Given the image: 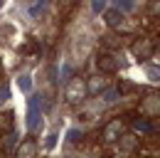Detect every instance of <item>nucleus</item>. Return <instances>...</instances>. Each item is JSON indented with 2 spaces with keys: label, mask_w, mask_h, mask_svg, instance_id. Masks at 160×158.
I'll use <instances>...</instances> for the list:
<instances>
[{
  "label": "nucleus",
  "mask_w": 160,
  "mask_h": 158,
  "mask_svg": "<svg viewBox=\"0 0 160 158\" xmlns=\"http://www.w3.org/2000/svg\"><path fill=\"white\" fill-rule=\"evenodd\" d=\"M108 84H111L108 74H99V77H91L86 82V89H89V94H101L103 89H108Z\"/></svg>",
  "instance_id": "7"
},
{
  "label": "nucleus",
  "mask_w": 160,
  "mask_h": 158,
  "mask_svg": "<svg viewBox=\"0 0 160 158\" xmlns=\"http://www.w3.org/2000/svg\"><path fill=\"white\" fill-rule=\"evenodd\" d=\"M126 131H128V126H126V121H123V118H111V121L103 126L101 138H103V143H116Z\"/></svg>",
  "instance_id": "3"
},
{
  "label": "nucleus",
  "mask_w": 160,
  "mask_h": 158,
  "mask_svg": "<svg viewBox=\"0 0 160 158\" xmlns=\"http://www.w3.org/2000/svg\"><path fill=\"white\" fill-rule=\"evenodd\" d=\"M116 8H118L121 13H128V10L136 8V3H133V0H116Z\"/></svg>",
  "instance_id": "12"
},
{
  "label": "nucleus",
  "mask_w": 160,
  "mask_h": 158,
  "mask_svg": "<svg viewBox=\"0 0 160 158\" xmlns=\"http://www.w3.org/2000/svg\"><path fill=\"white\" fill-rule=\"evenodd\" d=\"M101 15H103L106 25H108L111 30H123V27H126V15L121 13L118 8H108V10H103Z\"/></svg>",
  "instance_id": "5"
},
{
  "label": "nucleus",
  "mask_w": 160,
  "mask_h": 158,
  "mask_svg": "<svg viewBox=\"0 0 160 158\" xmlns=\"http://www.w3.org/2000/svg\"><path fill=\"white\" fill-rule=\"evenodd\" d=\"M42 126V97L40 94H32L30 104H27V129L32 134H37Z\"/></svg>",
  "instance_id": "2"
},
{
  "label": "nucleus",
  "mask_w": 160,
  "mask_h": 158,
  "mask_svg": "<svg viewBox=\"0 0 160 158\" xmlns=\"http://www.w3.org/2000/svg\"><path fill=\"white\" fill-rule=\"evenodd\" d=\"M57 134H54V131H52V134H49V136H47V141H44V146H47V148H49V151H52V148H54V146H57Z\"/></svg>",
  "instance_id": "14"
},
{
  "label": "nucleus",
  "mask_w": 160,
  "mask_h": 158,
  "mask_svg": "<svg viewBox=\"0 0 160 158\" xmlns=\"http://www.w3.org/2000/svg\"><path fill=\"white\" fill-rule=\"evenodd\" d=\"M106 10V0H91V13L94 15H101Z\"/></svg>",
  "instance_id": "13"
},
{
  "label": "nucleus",
  "mask_w": 160,
  "mask_h": 158,
  "mask_svg": "<svg viewBox=\"0 0 160 158\" xmlns=\"http://www.w3.org/2000/svg\"><path fill=\"white\" fill-rule=\"evenodd\" d=\"M22 52H25L27 57L37 59V57H40V45H37V42H27V45L22 47Z\"/></svg>",
  "instance_id": "10"
},
{
  "label": "nucleus",
  "mask_w": 160,
  "mask_h": 158,
  "mask_svg": "<svg viewBox=\"0 0 160 158\" xmlns=\"http://www.w3.org/2000/svg\"><path fill=\"white\" fill-rule=\"evenodd\" d=\"M67 138H69V141H79V131H77V129H72V131L67 134Z\"/></svg>",
  "instance_id": "15"
},
{
  "label": "nucleus",
  "mask_w": 160,
  "mask_h": 158,
  "mask_svg": "<svg viewBox=\"0 0 160 158\" xmlns=\"http://www.w3.org/2000/svg\"><path fill=\"white\" fill-rule=\"evenodd\" d=\"M121 64H123V62L118 59V55H116V52H101L99 59H96L99 72H101V74H108V77H111L113 72H118Z\"/></svg>",
  "instance_id": "4"
},
{
  "label": "nucleus",
  "mask_w": 160,
  "mask_h": 158,
  "mask_svg": "<svg viewBox=\"0 0 160 158\" xmlns=\"http://www.w3.org/2000/svg\"><path fill=\"white\" fill-rule=\"evenodd\" d=\"M64 97L69 104H81L84 99L89 97V89H86V79L84 77H69L67 79V89H64Z\"/></svg>",
  "instance_id": "1"
},
{
  "label": "nucleus",
  "mask_w": 160,
  "mask_h": 158,
  "mask_svg": "<svg viewBox=\"0 0 160 158\" xmlns=\"http://www.w3.org/2000/svg\"><path fill=\"white\" fill-rule=\"evenodd\" d=\"M15 158H40V146L35 138H25L18 151H15Z\"/></svg>",
  "instance_id": "6"
},
{
  "label": "nucleus",
  "mask_w": 160,
  "mask_h": 158,
  "mask_svg": "<svg viewBox=\"0 0 160 158\" xmlns=\"http://www.w3.org/2000/svg\"><path fill=\"white\" fill-rule=\"evenodd\" d=\"M18 87H20V92L30 94V92H32V77H30V74H20V77H18Z\"/></svg>",
  "instance_id": "9"
},
{
  "label": "nucleus",
  "mask_w": 160,
  "mask_h": 158,
  "mask_svg": "<svg viewBox=\"0 0 160 158\" xmlns=\"http://www.w3.org/2000/svg\"><path fill=\"white\" fill-rule=\"evenodd\" d=\"M49 3H52V0H37L35 5H30V18H40L42 13L49 8Z\"/></svg>",
  "instance_id": "8"
},
{
  "label": "nucleus",
  "mask_w": 160,
  "mask_h": 158,
  "mask_svg": "<svg viewBox=\"0 0 160 158\" xmlns=\"http://www.w3.org/2000/svg\"><path fill=\"white\" fill-rule=\"evenodd\" d=\"M0 8H2V0H0Z\"/></svg>",
  "instance_id": "16"
},
{
  "label": "nucleus",
  "mask_w": 160,
  "mask_h": 158,
  "mask_svg": "<svg viewBox=\"0 0 160 158\" xmlns=\"http://www.w3.org/2000/svg\"><path fill=\"white\" fill-rule=\"evenodd\" d=\"M150 52V40H145V42H138L136 47H133V55H138V57H145Z\"/></svg>",
  "instance_id": "11"
}]
</instances>
